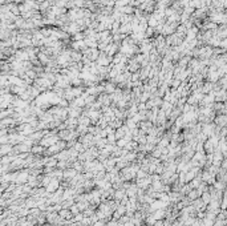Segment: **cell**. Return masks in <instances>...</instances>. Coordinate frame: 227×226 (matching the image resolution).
<instances>
[{"instance_id":"cell-2","label":"cell","mask_w":227,"mask_h":226,"mask_svg":"<svg viewBox=\"0 0 227 226\" xmlns=\"http://www.w3.org/2000/svg\"><path fill=\"white\" fill-rule=\"evenodd\" d=\"M114 197H116V201H119L121 198H125V192L124 190H118V192H116Z\"/></svg>"},{"instance_id":"cell-3","label":"cell","mask_w":227,"mask_h":226,"mask_svg":"<svg viewBox=\"0 0 227 226\" xmlns=\"http://www.w3.org/2000/svg\"><path fill=\"white\" fill-rule=\"evenodd\" d=\"M78 210H80V208H78V205H76V206H72V208H71V211H72V214H78Z\"/></svg>"},{"instance_id":"cell-1","label":"cell","mask_w":227,"mask_h":226,"mask_svg":"<svg viewBox=\"0 0 227 226\" xmlns=\"http://www.w3.org/2000/svg\"><path fill=\"white\" fill-rule=\"evenodd\" d=\"M57 188H59V181L54 178V180H52L51 182H49V185L47 186V190L49 192V193H51V192H54Z\"/></svg>"}]
</instances>
